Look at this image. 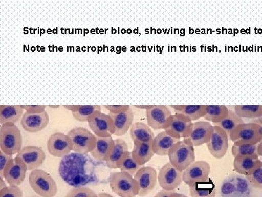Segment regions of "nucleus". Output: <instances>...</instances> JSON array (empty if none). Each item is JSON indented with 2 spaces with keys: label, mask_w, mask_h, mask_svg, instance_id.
I'll list each match as a JSON object with an SVG mask.
<instances>
[{
  "label": "nucleus",
  "mask_w": 262,
  "mask_h": 197,
  "mask_svg": "<svg viewBox=\"0 0 262 197\" xmlns=\"http://www.w3.org/2000/svg\"><path fill=\"white\" fill-rule=\"evenodd\" d=\"M234 185H235V174H230L224 180L221 186L222 197H234Z\"/></svg>",
  "instance_id": "e433bc0d"
},
{
  "label": "nucleus",
  "mask_w": 262,
  "mask_h": 197,
  "mask_svg": "<svg viewBox=\"0 0 262 197\" xmlns=\"http://www.w3.org/2000/svg\"><path fill=\"white\" fill-rule=\"evenodd\" d=\"M179 141L173 136L169 135L165 131H161L152 141V148L155 154L165 156L168 155L169 150Z\"/></svg>",
  "instance_id": "5701e85b"
},
{
  "label": "nucleus",
  "mask_w": 262,
  "mask_h": 197,
  "mask_svg": "<svg viewBox=\"0 0 262 197\" xmlns=\"http://www.w3.org/2000/svg\"><path fill=\"white\" fill-rule=\"evenodd\" d=\"M234 112L241 119H258L262 113L261 105H235Z\"/></svg>",
  "instance_id": "473e14b6"
},
{
  "label": "nucleus",
  "mask_w": 262,
  "mask_h": 197,
  "mask_svg": "<svg viewBox=\"0 0 262 197\" xmlns=\"http://www.w3.org/2000/svg\"><path fill=\"white\" fill-rule=\"evenodd\" d=\"M28 171L26 164L18 157L13 159L4 173V179L10 186H18L25 180L26 174Z\"/></svg>",
  "instance_id": "a211bd4d"
},
{
  "label": "nucleus",
  "mask_w": 262,
  "mask_h": 197,
  "mask_svg": "<svg viewBox=\"0 0 262 197\" xmlns=\"http://www.w3.org/2000/svg\"><path fill=\"white\" fill-rule=\"evenodd\" d=\"M232 154L236 157H253L258 159L262 155V143L249 144V143H234L232 148Z\"/></svg>",
  "instance_id": "393cba45"
},
{
  "label": "nucleus",
  "mask_w": 262,
  "mask_h": 197,
  "mask_svg": "<svg viewBox=\"0 0 262 197\" xmlns=\"http://www.w3.org/2000/svg\"><path fill=\"white\" fill-rule=\"evenodd\" d=\"M234 143L258 144L262 141V127L256 123L239 124L229 135Z\"/></svg>",
  "instance_id": "423d86ee"
},
{
  "label": "nucleus",
  "mask_w": 262,
  "mask_h": 197,
  "mask_svg": "<svg viewBox=\"0 0 262 197\" xmlns=\"http://www.w3.org/2000/svg\"><path fill=\"white\" fill-rule=\"evenodd\" d=\"M108 115L113 119L115 128V136L125 135L134 124V113L131 108L124 113L119 114L110 113Z\"/></svg>",
  "instance_id": "aec40b11"
},
{
  "label": "nucleus",
  "mask_w": 262,
  "mask_h": 197,
  "mask_svg": "<svg viewBox=\"0 0 262 197\" xmlns=\"http://www.w3.org/2000/svg\"><path fill=\"white\" fill-rule=\"evenodd\" d=\"M251 187L246 177L235 174L234 197H251Z\"/></svg>",
  "instance_id": "72a5a7b5"
},
{
  "label": "nucleus",
  "mask_w": 262,
  "mask_h": 197,
  "mask_svg": "<svg viewBox=\"0 0 262 197\" xmlns=\"http://www.w3.org/2000/svg\"><path fill=\"white\" fill-rule=\"evenodd\" d=\"M88 123L96 136L112 137L115 134V128L113 119L106 114L101 112L98 113Z\"/></svg>",
  "instance_id": "f3484780"
},
{
  "label": "nucleus",
  "mask_w": 262,
  "mask_h": 197,
  "mask_svg": "<svg viewBox=\"0 0 262 197\" xmlns=\"http://www.w3.org/2000/svg\"><path fill=\"white\" fill-rule=\"evenodd\" d=\"M31 197H41V196H31Z\"/></svg>",
  "instance_id": "864d4df0"
},
{
  "label": "nucleus",
  "mask_w": 262,
  "mask_h": 197,
  "mask_svg": "<svg viewBox=\"0 0 262 197\" xmlns=\"http://www.w3.org/2000/svg\"><path fill=\"white\" fill-rule=\"evenodd\" d=\"M192 124V121L186 115L175 113L172 115L168 127L164 131L176 139H186L190 134Z\"/></svg>",
  "instance_id": "9b49d317"
},
{
  "label": "nucleus",
  "mask_w": 262,
  "mask_h": 197,
  "mask_svg": "<svg viewBox=\"0 0 262 197\" xmlns=\"http://www.w3.org/2000/svg\"><path fill=\"white\" fill-rule=\"evenodd\" d=\"M261 166L255 170L253 173L245 176L248 180L250 185L252 187L261 188H262V174H261Z\"/></svg>",
  "instance_id": "58836bf2"
},
{
  "label": "nucleus",
  "mask_w": 262,
  "mask_h": 197,
  "mask_svg": "<svg viewBox=\"0 0 262 197\" xmlns=\"http://www.w3.org/2000/svg\"><path fill=\"white\" fill-rule=\"evenodd\" d=\"M131 139L134 143H151L155 138V134L151 128L143 122H135L130 129Z\"/></svg>",
  "instance_id": "bb28decb"
},
{
  "label": "nucleus",
  "mask_w": 262,
  "mask_h": 197,
  "mask_svg": "<svg viewBox=\"0 0 262 197\" xmlns=\"http://www.w3.org/2000/svg\"><path fill=\"white\" fill-rule=\"evenodd\" d=\"M63 108L67 109V110H70V111L73 113V112L77 111L78 108H80V105H63Z\"/></svg>",
  "instance_id": "a18cd8bd"
},
{
  "label": "nucleus",
  "mask_w": 262,
  "mask_h": 197,
  "mask_svg": "<svg viewBox=\"0 0 262 197\" xmlns=\"http://www.w3.org/2000/svg\"><path fill=\"white\" fill-rule=\"evenodd\" d=\"M29 183L34 192L41 197H55L58 188L53 177L42 169H34L29 174Z\"/></svg>",
  "instance_id": "7ed1b4c3"
},
{
  "label": "nucleus",
  "mask_w": 262,
  "mask_h": 197,
  "mask_svg": "<svg viewBox=\"0 0 262 197\" xmlns=\"http://www.w3.org/2000/svg\"><path fill=\"white\" fill-rule=\"evenodd\" d=\"M191 197H215V186L212 179L189 185Z\"/></svg>",
  "instance_id": "c85d7f7f"
},
{
  "label": "nucleus",
  "mask_w": 262,
  "mask_h": 197,
  "mask_svg": "<svg viewBox=\"0 0 262 197\" xmlns=\"http://www.w3.org/2000/svg\"><path fill=\"white\" fill-rule=\"evenodd\" d=\"M128 145L122 139L115 140V146L106 160V165L110 169H120L122 161L128 154Z\"/></svg>",
  "instance_id": "412c9836"
},
{
  "label": "nucleus",
  "mask_w": 262,
  "mask_h": 197,
  "mask_svg": "<svg viewBox=\"0 0 262 197\" xmlns=\"http://www.w3.org/2000/svg\"><path fill=\"white\" fill-rule=\"evenodd\" d=\"M160 187L167 191H174L183 182V172L168 162L162 167L158 174Z\"/></svg>",
  "instance_id": "6e6552de"
},
{
  "label": "nucleus",
  "mask_w": 262,
  "mask_h": 197,
  "mask_svg": "<svg viewBox=\"0 0 262 197\" xmlns=\"http://www.w3.org/2000/svg\"><path fill=\"white\" fill-rule=\"evenodd\" d=\"M112 191L120 197L139 196V188L137 181L130 174L124 172H112L110 176Z\"/></svg>",
  "instance_id": "20e7f679"
},
{
  "label": "nucleus",
  "mask_w": 262,
  "mask_h": 197,
  "mask_svg": "<svg viewBox=\"0 0 262 197\" xmlns=\"http://www.w3.org/2000/svg\"><path fill=\"white\" fill-rule=\"evenodd\" d=\"M105 108L110 111V113L119 114L127 111L130 107L129 105H105Z\"/></svg>",
  "instance_id": "79ce46f5"
},
{
  "label": "nucleus",
  "mask_w": 262,
  "mask_h": 197,
  "mask_svg": "<svg viewBox=\"0 0 262 197\" xmlns=\"http://www.w3.org/2000/svg\"><path fill=\"white\" fill-rule=\"evenodd\" d=\"M67 135L72 143V150L75 153L88 154L94 150L96 136L85 128L77 127L71 129Z\"/></svg>",
  "instance_id": "0eeeda50"
},
{
  "label": "nucleus",
  "mask_w": 262,
  "mask_h": 197,
  "mask_svg": "<svg viewBox=\"0 0 262 197\" xmlns=\"http://www.w3.org/2000/svg\"><path fill=\"white\" fill-rule=\"evenodd\" d=\"M261 197H262V188H261Z\"/></svg>",
  "instance_id": "6e6d98bb"
},
{
  "label": "nucleus",
  "mask_w": 262,
  "mask_h": 197,
  "mask_svg": "<svg viewBox=\"0 0 262 197\" xmlns=\"http://www.w3.org/2000/svg\"><path fill=\"white\" fill-rule=\"evenodd\" d=\"M24 109L21 105H4L0 106V124H15L21 120Z\"/></svg>",
  "instance_id": "cd10ccee"
},
{
  "label": "nucleus",
  "mask_w": 262,
  "mask_h": 197,
  "mask_svg": "<svg viewBox=\"0 0 262 197\" xmlns=\"http://www.w3.org/2000/svg\"><path fill=\"white\" fill-rule=\"evenodd\" d=\"M171 111L166 105H155L152 108L146 110V121L151 129H166L172 117Z\"/></svg>",
  "instance_id": "1a4fd4ad"
},
{
  "label": "nucleus",
  "mask_w": 262,
  "mask_h": 197,
  "mask_svg": "<svg viewBox=\"0 0 262 197\" xmlns=\"http://www.w3.org/2000/svg\"><path fill=\"white\" fill-rule=\"evenodd\" d=\"M229 136L223 129L214 126L211 139L207 143L210 153L215 159L223 158L228 150Z\"/></svg>",
  "instance_id": "f8f14e48"
},
{
  "label": "nucleus",
  "mask_w": 262,
  "mask_h": 197,
  "mask_svg": "<svg viewBox=\"0 0 262 197\" xmlns=\"http://www.w3.org/2000/svg\"><path fill=\"white\" fill-rule=\"evenodd\" d=\"M49 108H59V105H49Z\"/></svg>",
  "instance_id": "603ef678"
},
{
  "label": "nucleus",
  "mask_w": 262,
  "mask_h": 197,
  "mask_svg": "<svg viewBox=\"0 0 262 197\" xmlns=\"http://www.w3.org/2000/svg\"><path fill=\"white\" fill-rule=\"evenodd\" d=\"M98 197H114L112 196V195L108 194V193H99V194H98Z\"/></svg>",
  "instance_id": "8fccbe9b"
},
{
  "label": "nucleus",
  "mask_w": 262,
  "mask_h": 197,
  "mask_svg": "<svg viewBox=\"0 0 262 197\" xmlns=\"http://www.w3.org/2000/svg\"><path fill=\"white\" fill-rule=\"evenodd\" d=\"M47 148L53 156L63 157L70 154L73 147L70 136L62 132H56L48 139Z\"/></svg>",
  "instance_id": "4468645a"
},
{
  "label": "nucleus",
  "mask_w": 262,
  "mask_h": 197,
  "mask_svg": "<svg viewBox=\"0 0 262 197\" xmlns=\"http://www.w3.org/2000/svg\"><path fill=\"white\" fill-rule=\"evenodd\" d=\"M168 156L172 165L184 172L195 162L194 146L187 139L179 141L169 150Z\"/></svg>",
  "instance_id": "f03ea898"
},
{
  "label": "nucleus",
  "mask_w": 262,
  "mask_h": 197,
  "mask_svg": "<svg viewBox=\"0 0 262 197\" xmlns=\"http://www.w3.org/2000/svg\"><path fill=\"white\" fill-rule=\"evenodd\" d=\"M6 187V181H5L4 179H3V178L0 177V191L4 189V188Z\"/></svg>",
  "instance_id": "de8ad7c7"
},
{
  "label": "nucleus",
  "mask_w": 262,
  "mask_h": 197,
  "mask_svg": "<svg viewBox=\"0 0 262 197\" xmlns=\"http://www.w3.org/2000/svg\"><path fill=\"white\" fill-rule=\"evenodd\" d=\"M172 197H188V196H186V195L182 194V193H174L173 196H172Z\"/></svg>",
  "instance_id": "3c124183"
},
{
  "label": "nucleus",
  "mask_w": 262,
  "mask_h": 197,
  "mask_svg": "<svg viewBox=\"0 0 262 197\" xmlns=\"http://www.w3.org/2000/svg\"><path fill=\"white\" fill-rule=\"evenodd\" d=\"M229 109L225 105H206L204 119L213 124L221 122L228 115Z\"/></svg>",
  "instance_id": "c756f323"
},
{
  "label": "nucleus",
  "mask_w": 262,
  "mask_h": 197,
  "mask_svg": "<svg viewBox=\"0 0 262 197\" xmlns=\"http://www.w3.org/2000/svg\"><path fill=\"white\" fill-rule=\"evenodd\" d=\"M155 105H134L135 108L138 109H142V110H149V109L152 108Z\"/></svg>",
  "instance_id": "49530a36"
},
{
  "label": "nucleus",
  "mask_w": 262,
  "mask_h": 197,
  "mask_svg": "<svg viewBox=\"0 0 262 197\" xmlns=\"http://www.w3.org/2000/svg\"><path fill=\"white\" fill-rule=\"evenodd\" d=\"M183 114L192 121L204 117L206 114V105H183L178 113Z\"/></svg>",
  "instance_id": "f704fd0d"
},
{
  "label": "nucleus",
  "mask_w": 262,
  "mask_h": 197,
  "mask_svg": "<svg viewBox=\"0 0 262 197\" xmlns=\"http://www.w3.org/2000/svg\"><path fill=\"white\" fill-rule=\"evenodd\" d=\"M115 146L113 137H100L96 136V143L94 150L91 152V156L98 162H106L111 154Z\"/></svg>",
  "instance_id": "4be33fe9"
},
{
  "label": "nucleus",
  "mask_w": 262,
  "mask_h": 197,
  "mask_svg": "<svg viewBox=\"0 0 262 197\" xmlns=\"http://www.w3.org/2000/svg\"><path fill=\"white\" fill-rule=\"evenodd\" d=\"M142 167L140 164L137 163L133 158L132 154L129 152L128 154L125 157V160L122 161L120 169L121 172H126L130 174L131 176H134L136 172Z\"/></svg>",
  "instance_id": "c9c22d12"
},
{
  "label": "nucleus",
  "mask_w": 262,
  "mask_h": 197,
  "mask_svg": "<svg viewBox=\"0 0 262 197\" xmlns=\"http://www.w3.org/2000/svg\"><path fill=\"white\" fill-rule=\"evenodd\" d=\"M261 174H262V160H261Z\"/></svg>",
  "instance_id": "5fc2aeb1"
},
{
  "label": "nucleus",
  "mask_w": 262,
  "mask_h": 197,
  "mask_svg": "<svg viewBox=\"0 0 262 197\" xmlns=\"http://www.w3.org/2000/svg\"><path fill=\"white\" fill-rule=\"evenodd\" d=\"M101 112V106L100 105H80L78 110L72 113L76 120L81 122H89L96 114Z\"/></svg>",
  "instance_id": "7c9ffc66"
},
{
  "label": "nucleus",
  "mask_w": 262,
  "mask_h": 197,
  "mask_svg": "<svg viewBox=\"0 0 262 197\" xmlns=\"http://www.w3.org/2000/svg\"><path fill=\"white\" fill-rule=\"evenodd\" d=\"M211 166L206 161H196L183 172V181L186 184L205 181L209 179Z\"/></svg>",
  "instance_id": "ddd939ff"
},
{
  "label": "nucleus",
  "mask_w": 262,
  "mask_h": 197,
  "mask_svg": "<svg viewBox=\"0 0 262 197\" xmlns=\"http://www.w3.org/2000/svg\"><path fill=\"white\" fill-rule=\"evenodd\" d=\"M134 143V148L131 152L133 158L141 166L144 165L146 162H149L155 154L152 148V142L151 143L136 142Z\"/></svg>",
  "instance_id": "a878e982"
},
{
  "label": "nucleus",
  "mask_w": 262,
  "mask_h": 197,
  "mask_svg": "<svg viewBox=\"0 0 262 197\" xmlns=\"http://www.w3.org/2000/svg\"><path fill=\"white\" fill-rule=\"evenodd\" d=\"M261 166V160L253 157H236L234 160V169L241 175L253 173Z\"/></svg>",
  "instance_id": "b1692460"
},
{
  "label": "nucleus",
  "mask_w": 262,
  "mask_h": 197,
  "mask_svg": "<svg viewBox=\"0 0 262 197\" xmlns=\"http://www.w3.org/2000/svg\"><path fill=\"white\" fill-rule=\"evenodd\" d=\"M13 155L7 154L3 150L0 151V177L4 179L5 169L9 164L10 161L13 160Z\"/></svg>",
  "instance_id": "a19ab883"
},
{
  "label": "nucleus",
  "mask_w": 262,
  "mask_h": 197,
  "mask_svg": "<svg viewBox=\"0 0 262 197\" xmlns=\"http://www.w3.org/2000/svg\"><path fill=\"white\" fill-rule=\"evenodd\" d=\"M23 138L15 124H5L0 127V148L7 154H18L22 149Z\"/></svg>",
  "instance_id": "39448f33"
},
{
  "label": "nucleus",
  "mask_w": 262,
  "mask_h": 197,
  "mask_svg": "<svg viewBox=\"0 0 262 197\" xmlns=\"http://www.w3.org/2000/svg\"><path fill=\"white\" fill-rule=\"evenodd\" d=\"M244 123L245 122L244 120H243V119L239 117L238 115L235 113V112L232 110H229L227 116L226 117L223 121H222V122L214 124V126H217V127H220L222 128V129H223L229 136L230 133L232 132L237 126L239 125V124H244Z\"/></svg>",
  "instance_id": "2f4dec72"
},
{
  "label": "nucleus",
  "mask_w": 262,
  "mask_h": 197,
  "mask_svg": "<svg viewBox=\"0 0 262 197\" xmlns=\"http://www.w3.org/2000/svg\"><path fill=\"white\" fill-rule=\"evenodd\" d=\"M58 173L65 183L74 188L84 187L98 181L92 158L75 152L62 157Z\"/></svg>",
  "instance_id": "f257e3e1"
},
{
  "label": "nucleus",
  "mask_w": 262,
  "mask_h": 197,
  "mask_svg": "<svg viewBox=\"0 0 262 197\" xmlns=\"http://www.w3.org/2000/svg\"><path fill=\"white\" fill-rule=\"evenodd\" d=\"M22 108L29 113H40L46 111V105H21Z\"/></svg>",
  "instance_id": "37998d69"
},
{
  "label": "nucleus",
  "mask_w": 262,
  "mask_h": 197,
  "mask_svg": "<svg viewBox=\"0 0 262 197\" xmlns=\"http://www.w3.org/2000/svg\"><path fill=\"white\" fill-rule=\"evenodd\" d=\"M49 124V115L47 112L40 113H29L26 112L20 120L24 130L35 133L44 129Z\"/></svg>",
  "instance_id": "6ab92c4d"
},
{
  "label": "nucleus",
  "mask_w": 262,
  "mask_h": 197,
  "mask_svg": "<svg viewBox=\"0 0 262 197\" xmlns=\"http://www.w3.org/2000/svg\"><path fill=\"white\" fill-rule=\"evenodd\" d=\"M65 197H98V195L91 188L84 186L72 188Z\"/></svg>",
  "instance_id": "4c0bfd02"
},
{
  "label": "nucleus",
  "mask_w": 262,
  "mask_h": 197,
  "mask_svg": "<svg viewBox=\"0 0 262 197\" xmlns=\"http://www.w3.org/2000/svg\"><path fill=\"white\" fill-rule=\"evenodd\" d=\"M175 193L174 191H167L163 189L157 193L154 197H172Z\"/></svg>",
  "instance_id": "c03bdc74"
},
{
  "label": "nucleus",
  "mask_w": 262,
  "mask_h": 197,
  "mask_svg": "<svg viewBox=\"0 0 262 197\" xmlns=\"http://www.w3.org/2000/svg\"><path fill=\"white\" fill-rule=\"evenodd\" d=\"M257 119V120H253V122L259 124V125L262 127V113L261 115H260V117H258V119Z\"/></svg>",
  "instance_id": "09e8293b"
},
{
  "label": "nucleus",
  "mask_w": 262,
  "mask_h": 197,
  "mask_svg": "<svg viewBox=\"0 0 262 197\" xmlns=\"http://www.w3.org/2000/svg\"><path fill=\"white\" fill-rule=\"evenodd\" d=\"M139 188V196H146L154 190L158 183V173L151 166L142 167L134 175Z\"/></svg>",
  "instance_id": "9d476101"
},
{
  "label": "nucleus",
  "mask_w": 262,
  "mask_h": 197,
  "mask_svg": "<svg viewBox=\"0 0 262 197\" xmlns=\"http://www.w3.org/2000/svg\"><path fill=\"white\" fill-rule=\"evenodd\" d=\"M23 191L18 186H7L0 191V197H23Z\"/></svg>",
  "instance_id": "ea45409f"
},
{
  "label": "nucleus",
  "mask_w": 262,
  "mask_h": 197,
  "mask_svg": "<svg viewBox=\"0 0 262 197\" xmlns=\"http://www.w3.org/2000/svg\"><path fill=\"white\" fill-rule=\"evenodd\" d=\"M214 126L207 121H199L193 123L190 134L186 139L194 146L207 144L211 139Z\"/></svg>",
  "instance_id": "dca6fc26"
},
{
  "label": "nucleus",
  "mask_w": 262,
  "mask_h": 197,
  "mask_svg": "<svg viewBox=\"0 0 262 197\" xmlns=\"http://www.w3.org/2000/svg\"><path fill=\"white\" fill-rule=\"evenodd\" d=\"M17 157L26 164L28 170L33 171L40 167L46 160V155L42 148L34 146H24Z\"/></svg>",
  "instance_id": "2eb2a0df"
}]
</instances>
